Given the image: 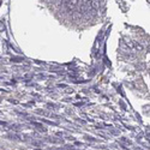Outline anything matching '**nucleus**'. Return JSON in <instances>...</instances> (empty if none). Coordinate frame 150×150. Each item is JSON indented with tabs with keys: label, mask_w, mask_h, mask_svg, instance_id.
Wrapping results in <instances>:
<instances>
[{
	"label": "nucleus",
	"mask_w": 150,
	"mask_h": 150,
	"mask_svg": "<svg viewBox=\"0 0 150 150\" xmlns=\"http://www.w3.org/2000/svg\"><path fill=\"white\" fill-rule=\"evenodd\" d=\"M61 3L64 4V6H65L67 10L73 11L74 9L77 7V3H78V1H76V0H71V1H70V0H67V1H61Z\"/></svg>",
	"instance_id": "obj_1"
},
{
	"label": "nucleus",
	"mask_w": 150,
	"mask_h": 150,
	"mask_svg": "<svg viewBox=\"0 0 150 150\" xmlns=\"http://www.w3.org/2000/svg\"><path fill=\"white\" fill-rule=\"evenodd\" d=\"M89 4H90V7L95 11L99 10L101 6V1H99V0H93V1H89Z\"/></svg>",
	"instance_id": "obj_2"
},
{
	"label": "nucleus",
	"mask_w": 150,
	"mask_h": 150,
	"mask_svg": "<svg viewBox=\"0 0 150 150\" xmlns=\"http://www.w3.org/2000/svg\"><path fill=\"white\" fill-rule=\"evenodd\" d=\"M32 124H34V126H36V127L39 128V130H42L43 132L47 131V128H45V127L42 126V124H39V122H32Z\"/></svg>",
	"instance_id": "obj_3"
},
{
	"label": "nucleus",
	"mask_w": 150,
	"mask_h": 150,
	"mask_svg": "<svg viewBox=\"0 0 150 150\" xmlns=\"http://www.w3.org/2000/svg\"><path fill=\"white\" fill-rule=\"evenodd\" d=\"M5 30H6L5 23H4V22H0V32H3V31H5Z\"/></svg>",
	"instance_id": "obj_4"
},
{
	"label": "nucleus",
	"mask_w": 150,
	"mask_h": 150,
	"mask_svg": "<svg viewBox=\"0 0 150 150\" xmlns=\"http://www.w3.org/2000/svg\"><path fill=\"white\" fill-rule=\"evenodd\" d=\"M37 113H39V114H42V115H46V117H49V115H52L51 113L46 112V111H37Z\"/></svg>",
	"instance_id": "obj_5"
},
{
	"label": "nucleus",
	"mask_w": 150,
	"mask_h": 150,
	"mask_svg": "<svg viewBox=\"0 0 150 150\" xmlns=\"http://www.w3.org/2000/svg\"><path fill=\"white\" fill-rule=\"evenodd\" d=\"M120 141H121V142H124V143H126V144H128V145L131 144V141H130V139H127V138L121 137V138H120Z\"/></svg>",
	"instance_id": "obj_6"
},
{
	"label": "nucleus",
	"mask_w": 150,
	"mask_h": 150,
	"mask_svg": "<svg viewBox=\"0 0 150 150\" xmlns=\"http://www.w3.org/2000/svg\"><path fill=\"white\" fill-rule=\"evenodd\" d=\"M23 58H12V61H22Z\"/></svg>",
	"instance_id": "obj_7"
},
{
	"label": "nucleus",
	"mask_w": 150,
	"mask_h": 150,
	"mask_svg": "<svg viewBox=\"0 0 150 150\" xmlns=\"http://www.w3.org/2000/svg\"><path fill=\"white\" fill-rule=\"evenodd\" d=\"M1 3H3V1H0V5H1Z\"/></svg>",
	"instance_id": "obj_8"
}]
</instances>
